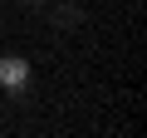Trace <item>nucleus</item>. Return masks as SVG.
I'll return each instance as SVG.
<instances>
[{
    "instance_id": "nucleus-1",
    "label": "nucleus",
    "mask_w": 147,
    "mask_h": 138,
    "mask_svg": "<svg viewBox=\"0 0 147 138\" xmlns=\"http://www.w3.org/2000/svg\"><path fill=\"white\" fill-rule=\"evenodd\" d=\"M49 25L54 30H79L84 25V5H74V0H49Z\"/></svg>"
},
{
    "instance_id": "nucleus-2",
    "label": "nucleus",
    "mask_w": 147,
    "mask_h": 138,
    "mask_svg": "<svg viewBox=\"0 0 147 138\" xmlns=\"http://www.w3.org/2000/svg\"><path fill=\"white\" fill-rule=\"evenodd\" d=\"M25 79H30V64L20 54H5V59H0V84H5L10 94H25Z\"/></svg>"
},
{
    "instance_id": "nucleus-3",
    "label": "nucleus",
    "mask_w": 147,
    "mask_h": 138,
    "mask_svg": "<svg viewBox=\"0 0 147 138\" xmlns=\"http://www.w3.org/2000/svg\"><path fill=\"white\" fill-rule=\"evenodd\" d=\"M20 5H30V10H39V5H49V0H20Z\"/></svg>"
}]
</instances>
